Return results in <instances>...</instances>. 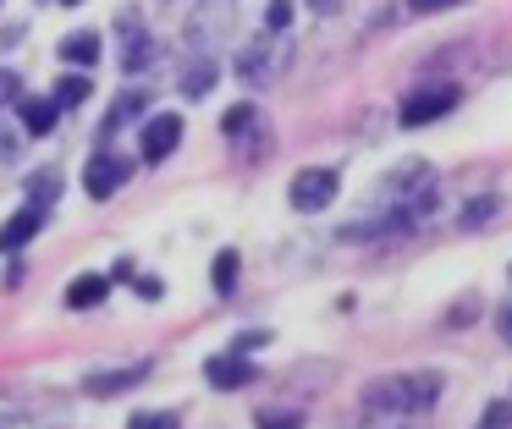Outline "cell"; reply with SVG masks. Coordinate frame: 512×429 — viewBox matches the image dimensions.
<instances>
[{
	"instance_id": "23",
	"label": "cell",
	"mask_w": 512,
	"mask_h": 429,
	"mask_svg": "<svg viewBox=\"0 0 512 429\" xmlns=\"http://www.w3.org/2000/svg\"><path fill=\"white\" fill-rule=\"evenodd\" d=\"M479 429H512V402H490L485 418H479Z\"/></svg>"
},
{
	"instance_id": "28",
	"label": "cell",
	"mask_w": 512,
	"mask_h": 429,
	"mask_svg": "<svg viewBox=\"0 0 512 429\" xmlns=\"http://www.w3.org/2000/svg\"><path fill=\"white\" fill-rule=\"evenodd\" d=\"M496 330H501V336H512V303H507V308H501V314H496Z\"/></svg>"
},
{
	"instance_id": "5",
	"label": "cell",
	"mask_w": 512,
	"mask_h": 429,
	"mask_svg": "<svg viewBox=\"0 0 512 429\" xmlns=\"http://www.w3.org/2000/svg\"><path fill=\"white\" fill-rule=\"evenodd\" d=\"M204 380H210L215 391H237V385L259 380V363L243 358V352H215V358H204Z\"/></svg>"
},
{
	"instance_id": "19",
	"label": "cell",
	"mask_w": 512,
	"mask_h": 429,
	"mask_svg": "<svg viewBox=\"0 0 512 429\" xmlns=\"http://www.w3.org/2000/svg\"><path fill=\"white\" fill-rule=\"evenodd\" d=\"M254 424L259 429H303V413H298V407H259Z\"/></svg>"
},
{
	"instance_id": "11",
	"label": "cell",
	"mask_w": 512,
	"mask_h": 429,
	"mask_svg": "<svg viewBox=\"0 0 512 429\" xmlns=\"http://www.w3.org/2000/svg\"><path fill=\"white\" fill-rule=\"evenodd\" d=\"M17 121H23V127L28 132H34V138H45V132H56V121H61V105H56V99H17Z\"/></svg>"
},
{
	"instance_id": "29",
	"label": "cell",
	"mask_w": 512,
	"mask_h": 429,
	"mask_svg": "<svg viewBox=\"0 0 512 429\" xmlns=\"http://www.w3.org/2000/svg\"><path fill=\"white\" fill-rule=\"evenodd\" d=\"M309 6H314V11H325V17H331V11H336V0H309Z\"/></svg>"
},
{
	"instance_id": "12",
	"label": "cell",
	"mask_w": 512,
	"mask_h": 429,
	"mask_svg": "<svg viewBox=\"0 0 512 429\" xmlns=\"http://www.w3.org/2000/svg\"><path fill=\"white\" fill-rule=\"evenodd\" d=\"M100 50H105V39H100V33H89V28H78V33L61 39V61H67V66H100Z\"/></svg>"
},
{
	"instance_id": "10",
	"label": "cell",
	"mask_w": 512,
	"mask_h": 429,
	"mask_svg": "<svg viewBox=\"0 0 512 429\" xmlns=\"http://www.w3.org/2000/svg\"><path fill=\"white\" fill-rule=\"evenodd\" d=\"M39 226H45V209H34V204H23L6 226H0V253H17L23 242H34L39 237Z\"/></svg>"
},
{
	"instance_id": "3",
	"label": "cell",
	"mask_w": 512,
	"mask_h": 429,
	"mask_svg": "<svg viewBox=\"0 0 512 429\" xmlns=\"http://www.w3.org/2000/svg\"><path fill=\"white\" fill-rule=\"evenodd\" d=\"M287 55H292V44L281 39V33H270V39H254L248 50H237V72H243L248 83L270 88L281 72H287Z\"/></svg>"
},
{
	"instance_id": "18",
	"label": "cell",
	"mask_w": 512,
	"mask_h": 429,
	"mask_svg": "<svg viewBox=\"0 0 512 429\" xmlns=\"http://www.w3.org/2000/svg\"><path fill=\"white\" fill-rule=\"evenodd\" d=\"M254 121H259L254 105H232L221 116V132H226V138H248V132H254Z\"/></svg>"
},
{
	"instance_id": "17",
	"label": "cell",
	"mask_w": 512,
	"mask_h": 429,
	"mask_svg": "<svg viewBox=\"0 0 512 429\" xmlns=\"http://www.w3.org/2000/svg\"><path fill=\"white\" fill-rule=\"evenodd\" d=\"M89 94H94V83H89V77H83V72H67V77L56 83V94H50V99H56V105L67 110V105H83Z\"/></svg>"
},
{
	"instance_id": "8",
	"label": "cell",
	"mask_w": 512,
	"mask_h": 429,
	"mask_svg": "<svg viewBox=\"0 0 512 429\" xmlns=\"http://www.w3.org/2000/svg\"><path fill=\"white\" fill-rule=\"evenodd\" d=\"M149 363H122V369H89L83 374V391L89 396H122L133 391V385H144Z\"/></svg>"
},
{
	"instance_id": "27",
	"label": "cell",
	"mask_w": 512,
	"mask_h": 429,
	"mask_svg": "<svg viewBox=\"0 0 512 429\" xmlns=\"http://www.w3.org/2000/svg\"><path fill=\"white\" fill-rule=\"evenodd\" d=\"M160 292H166V286H160L155 275H138V297H160Z\"/></svg>"
},
{
	"instance_id": "25",
	"label": "cell",
	"mask_w": 512,
	"mask_h": 429,
	"mask_svg": "<svg viewBox=\"0 0 512 429\" xmlns=\"http://www.w3.org/2000/svg\"><path fill=\"white\" fill-rule=\"evenodd\" d=\"M23 88H17V72H0V99H17Z\"/></svg>"
},
{
	"instance_id": "2",
	"label": "cell",
	"mask_w": 512,
	"mask_h": 429,
	"mask_svg": "<svg viewBox=\"0 0 512 429\" xmlns=\"http://www.w3.org/2000/svg\"><path fill=\"white\" fill-rule=\"evenodd\" d=\"M336 193H342V176H336L331 165H309V171H298L292 187H287V198H292L298 215H320V209H331Z\"/></svg>"
},
{
	"instance_id": "20",
	"label": "cell",
	"mask_w": 512,
	"mask_h": 429,
	"mask_svg": "<svg viewBox=\"0 0 512 429\" xmlns=\"http://www.w3.org/2000/svg\"><path fill=\"white\" fill-rule=\"evenodd\" d=\"M127 429H182V413H171V407H149V413L127 418Z\"/></svg>"
},
{
	"instance_id": "14",
	"label": "cell",
	"mask_w": 512,
	"mask_h": 429,
	"mask_svg": "<svg viewBox=\"0 0 512 429\" xmlns=\"http://www.w3.org/2000/svg\"><path fill=\"white\" fill-rule=\"evenodd\" d=\"M237 275H243L237 253H232V248H221V253H215V264H210V286H215L221 297H232V292H237Z\"/></svg>"
},
{
	"instance_id": "9",
	"label": "cell",
	"mask_w": 512,
	"mask_h": 429,
	"mask_svg": "<svg viewBox=\"0 0 512 429\" xmlns=\"http://www.w3.org/2000/svg\"><path fill=\"white\" fill-rule=\"evenodd\" d=\"M105 297H111V275H100V270L72 275V286H67V308H72V314H89V308L105 303Z\"/></svg>"
},
{
	"instance_id": "24",
	"label": "cell",
	"mask_w": 512,
	"mask_h": 429,
	"mask_svg": "<svg viewBox=\"0 0 512 429\" xmlns=\"http://www.w3.org/2000/svg\"><path fill=\"white\" fill-rule=\"evenodd\" d=\"M490 209H501V198H474V204H468V215H463V226H485Z\"/></svg>"
},
{
	"instance_id": "22",
	"label": "cell",
	"mask_w": 512,
	"mask_h": 429,
	"mask_svg": "<svg viewBox=\"0 0 512 429\" xmlns=\"http://www.w3.org/2000/svg\"><path fill=\"white\" fill-rule=\"evenodd\" d=\"M287 22H292V0H270V6H265V28L270 33H287Z\"/></svg>"
},
{
	"instance_id": "4",
	"label": "cell",
	"mask_w": 512,
	"mask_h": 429,
	"mask_svg": "<svg viewBox=\"0 0 512 429\" xmlns=\"http://www.w3.org/2000/svg\"><path fill=\"white\" fill-rule=\"evenodd\" d=\"M452 105H457V83H424L402 99L397 116H402V127H430V121H441Z\"/></svg>"
},
{
	"instance_id": "30",
	"label": "cell",
	"mask_w": 512,
	"mask_h": 429,
	"mask_svg": "<svg viewBox=\"0 0 512 429\" xmlns=\"http://www.w3.org/2000/svg\"><path fill=\"white\" fill-rule=\"evenodd\" d=\"M61 6H83V0H61Z\"/></svg>"
},
{
	"instance_id": "7",
	"label": "cell",
	"mask_w": 512,
	"mask_h": 429,
	"mask_svg": "<svg viewBox=\"0 0 512 429\" xmlns=\"http://www.w3.org/2000/svg\"><path fill=\"white\" fill-rule=\"evenodd\" d=\"M177 143H182V116L155 110V116L144 121V160H149V165L171 160V154H177Z\"/></svg>"
},
{
	"instance_id": "16",
	"label": "cell",
	"mask_w": 512,
	"mask_h": 429,
	"mask_svg": "<svg viewBox=\"0 0 512 429\" xmlns=\"http://www.w3.org/2000/svg\"><path fill=\"white\" fill-rule=\"evenodd\" d=\"M149 61H155V39H149V28H144V33H133V44H127V55H122V72H127V77H138Z\"/></svg>"
},
{
	"instance_id": "1",
	"label": "cell",
	"mask_w": 512,
	"mask_h": 429,
	"mask_svg": "<svg viewBox=\"0 0 512 429\" xmlns=\"http://www.w3.org/2000/svg\"><path fill=\"white\" fill-rule=\"evenodd\" d=\"M441 396V374L435 369H413V374H386L364 391V413L369 418H413L430 413Z\"/></svg>"
},
{
	"instance_id": "26",
	"label": "cell",
	"mask_w": 512,
	"mask_h": 429,
	"mask_svg": "<svg viewBox=\"0 0 512 429\" xmlns=\"http://www.w3.org/2000/svg\"><path fill=\"white\" fill-rule=\"evenodd\" d=\"M413 11H446V6H463V0H408Z\"/></svg>"
},
{
	"instance_id": "21",
	"label": "cell",
	"mask_w": 512,
	"mask_h": 429,
	"mask_svg": "<svg viewBox=\"0 0 512 429\" xmlns=\"http://www.w3.org/2000/svg\"><path fill=\"white\" fill-rule=\"evenodd\" d=\"M144 105H149V94H144V99H138V94L116 99V105H111V116H105V132H116V127H122L127 116H133V110H144Z\"/></svg>"
},
{
	"instance_id": "15",
	"label": "cell",
	"mask_w": 512,
	"mask_h": 429,
	"mask_svg": "<svg viewBox=\"0 0 512 429\" xmlns=\"http://www.w3.org/2000/svg\"><path fill=\"white\" fill-rule=\"evenodd\" d=\"M215 88V61H193V66H182V94L188 99H204Z\"/></svg>"
},
{
	"instance_id": "13",
	"label": "cell",
	"mask_w": 512,
	"mask_h": 429,
	"mask_svg": "<svg viewBox=\"0 0 512 429\" xmlns=\"http://www.w3.org/2000/svg\"><path fill=\"white\" fill-rule=\"evenodd\" d=\"M28 204L45 209V215H50V204H61V171L56 165H45V171L28 176Z\"/></svg>"
},
{
	"instance_id": "6",
	"label": "cell",
	"mask_w": 512,
	"mask_h": 429,
	"mask_svg": "<svg viewBox=\"0 0 512 429\" xmlns=\"http://www.w3.org/2000/svg\"><path fill=\"white\" fill-rule=\"evenodd\" d=\"M127 176H133V171H127V160H122V154H111V149H94L89 171H83V193H89V198H111L116 187L127 182Z\"/></svg>"
}]
</instances>
